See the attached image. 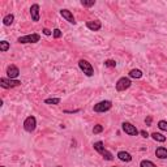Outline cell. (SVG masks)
<instances>
[{
    "instance_id": "1",
    "label": "cell",
    "mask_w": 167,
    "mask_h": 167,
    "mask_svg": "<svg viewBox=\"0 0 167 167\" xmlns=\"http://www.w3.org/2000/svg\"><path fill=\"white\" fill-rule=\"evenodd\" d=\"M93 146H94V150H97L98 153H99L106 161H112V159H114V155H112V153H111V151H109L107 149H105V146H103V142L102 141L94 142Z\"/></svg>"
},
{
    "instance_id": "2",
    "label": "cell",
    "mask_w": 167,
    "mask_h": 167,
    "mask_svg": "<svg viewBox=\"0 0 167 167\" xmlns=\"http://www.w3.org/2000/svg\"><path fill=\"white\" fill-rule=\"evenodd\" d=\"M78 68H80V69L85 73V76H87V77H91L94 75V68H93V65L87 60H85V59L78 60Z\"/></svg>"
},
{
    "instance_id": "3",
    "label": "cell",
    "mask_w": 167,
    "mask_h": 167,
    "mask_svg": "<svg viewBox=\"0 0 167 167\" xmlns=\"http://www.w3.org/2000/svg\"><path fill=\"white\" fill-rule=\"evenodd\" d=\"M41 41V35L37 33H33V34H28V35H22L17 38V42L18 43H22V45H25V43H37Z\"/></svg>"
},
{
    "instance_id": "4",
    "label": "cell",
    "mask_w": 167,
    "mask_h": 167,
    "mask_svg": "<svg viewBox=\"0 0 167 167\" xmlns=\"http://www.w3.org/2000/svg\"><path fill=\"white\" fill-rule=\"evenodd\" d=\"M20 85H21L20 80H12V78H6V77L0 78V86L3 89H12V87H16Z\"/></svg>"
},
{
    "instance_id": "5",
    "label": "cell",
    "mask_w": 167,
    "mask_h": 167,
    "mask_svg": "<svg viewBox=\"0 0 167 167\" xmlns=\"http://www.w3.org/2000/svg\"><path fill=\"white\" fill-rule=\"evenodd\" d=\"M131 85H132V81L128 77H120L119 80L116 81L115 87H116L117 91H125L127 89H129Z\"/></svg>"
},
{
    "instance_id": "6",
    "label": "cell",
    "mask_w": 167,
    "mask_h": 167,
    "mask_svg": "<svg viewBox=\"0 0 167 167\" xmlns=\"http://www.w3.org/2000/svg\"><path fill=\"white\" fill-rule=\"evenodd\" d=\"M111 107H112V102L111 101H101V102H98L97 105H94L93 110H94L95 112H99V114H102V112L110 111Z\"/></svg>"
},
{
    "instance_id": "7",
    "label": "cell",
    "mask_w": 167,
    "mask_h": 167,
    "mask_svg": "<svg viewBox=\"0 0 167 167\" xmlns=\"http://www.w3.org/2000/svg\"><path fill=\"white\" fill-rule=\"evenodd\" d=\"M35 128H37V119L34 116H28L25 121H24V129L29 132V133H32V132L35 131Z\"/></svg>"
},
{
    "instance_id": "8",
    "label": "cell",
    "mask_w": 167,
    "mask_h": 167,
    "mask_svg": "<svg viewBox=\"0 0 167 167\" xmlns=\"http://www.w3.org/2000/svg\"><path fill=\"white\" fill-rule=\"evenodd\" d=\"M121 129L125 132L128 136H137L140 133L139 132V129L136 128V125H133V124H131V123H128V121H124L121 124Z\"/></svg>"
},
{
    "instance_id": "9",
    "label": "cell",
    "mask_w": 167,
    "mask_h": 167,
    "mask_svg": "<svg viewBox=\"0 0 167 167\" xmlns=\"http://www.w3.org/2000/svg\"><path fill=\"white\" fill-rule=\"evenodd\" d=\"M39 9H41V7H39V4H33V6L30 7V16H32V20L34 22H38L39 18H41V14H39Z\"/></svg>"
},
{
    "instance_id": "10",
    "label": "cell",
    "mask_w": 167,
    "mask_h": 167,
    "mask_svg": "<svg viewBox=\"0 0 167 167\" xmlns=\"http://www.w3.org/2000/svg\"><path fill=\"white\" fill-rule=\"evenodd\" d=\"M7 76L8 78H12V80H16V78L20 76V69L16 67V65H13L11 64L8 68H7Z\"/></svg>"
},
{
    "instance_id": "11",
    "label": "cell",
    "mask_w": 167,
    "mask_h": 167,
    "mask_svg": "<svg viewBox=\"0 0 167 167\" xmlns=\"http://www.w3.org/2000/svg\"><path fill=\"white\" fill-rule=\"evenodd\" d=\"M60 14H61V17L65 18L69 24H73V25L76 24V20H75V17H73V13H72L71 11H68V9H61Z\"/></svg>"
},
{
    "instance_id": "12",
    "label": "cell",
    "mask_w": 167,
    "mask_h": 167,
    "mask_svg": "<svg viewBox=\"0 0 167 167\" xmlns=\"http://www.w3.org/2000/svg\"><path fill=\"white\" fill-rule=\"evenodd\" d=\"M86 28L91 32H98V30H101L102 24H101V21H98V20H94V21H87Z\"/></svg>"
},
{
    "instance_id": "13",
    "label": "cell",
    "mask_w": 167,
    "mask_h": 167,
    "mask_svg": "<svg viewBox=\"0 0 167 167\" xmlns=\"http://www.w3.org/2000/svg\"><path fill=\"white\" fill-rule=\"evenodd\" d=\"M155 157L159 159H167V148H163V146H159L155 150Z\"/></svg>"
},
{
    "instance_id": "14",
    "label": "cell",
    "mask_w": 167,
    "mask_h": 167,
    "mask_svg": "<svg viewBox=\"0 0 167 167\" xmlns=\"http://www.w3.org/2000/svg\"><path fill=\"white\" fill-rule=\"evenodd\" d=\"M117 158H119L121 162H131L132 161V155L128 153V151L121 150V151L117 153Z\"/></svg>"
},
{
    "instance_id": "15",
    "label": "cell",
    "mask_w": 167,
    "mask_h": 167,
    "mask_svg": "<svg viewBox=\"0 0 167 167\" xmlns=\"http://www.w3.org/2000/svg\"><path fill=\"white\" fill-rule=\"evenodd\" d=\"M13 21H14V14L9 13V14H7V16L3 18V25L4 26H11L13 24Z\"/></svg>"
},
{
    "instance_id": "16",
    "label": "cell",
    "mask_w": 167,
    "mask_h": 167,
    "mask_svg": "<svg viewBox=\"0 0 167 167\" xmlns=\"http://www.w3.org/2000/svg\"><path fill=\"white\" fill-rule=\"evenodd\" d=\"M151 137H153L154 141H158V142H165L166 141V136H163L162 133H157V132L151 133Z\"/></svg>"
},
{
    "instance_id": "17",
    "label": "cell",
    "mask_w": 167,
    "mask_h": 167,
    "mask_svg": "<svg viewBox=\"0 0 167 167\" xmlns=\"http://www.w3.org/2000/svg\"><path fill=\"white\" fill-rule=\"evenodd\" d=\"M9 48H11L9 42H7V41H2V42H0V51H2V52H7Z\"/></svg>"
},
{
    "instance_id": "18",
    "label": "cell",
    "mask_w": 167,
    "mask_h": 167,
    "mask_svg": "<svg viewBox=\"0 0 167 167\" xmlns=\"http://www.w3.org/2000/svg\"><path fill=\"white\" fill-rule=\"evenodd\" d=\"M129 77H132V78H141L142 77V72L140 69H132L129 72Z\"/></svg>"
},
{
    "instance_id": "19",
    "label": "cell",
    "mask_w": 167,
    "mask_h": 167,
    "mask_svg": "<svg viewBox=\"0 0 167 167\" xmlns=\"http://www.w3.org/2000/svg\"><path fill=\"white\" fill-rule=\"evenodd\" d=\"M60 101V98H47V99H45V103L46 105H59Z\"/></svg>"
},
{
    "instance_id": "20",
    "label": "cell",
    "mask_w": 167,
    "mask_h": 167,
    "mask_svg": "<svg viewBox=\"0 0 167 167\" xmlns=\"http://www.w3.org/2000/svg\"><path fill=\"white\" fill-rule=\"evenodd\" d=\"M140 167H157L151 161H148V159H142L140 162Z\"/></svg>"
},
{
    "instance_id": "21",
    "label": "cell",
    "mask_w": 167,
    "mask_h": 167,
    "mask_svg": "<svg viewBox=\"0 0 167 167\" xmlns=\"http://www.w3.org/2000/svg\"><path fill=\"white\" fill-rule=\"evenodd\" d=\"M158 128H159L161 131L167 132V121H166V120H159V121H158Z\"/></svg>"
},
{
    "instance_id": "22",
    "label": "cell",
    "mask_w": 167,
    "mask_h": 167,
    "mask_svg": "<svg viewBox=\"0 0 167 167\" xmlns=\"http://www.w3.org/2000/svg\"><path fill=\"white\" fill-rule=\"evenodd\" d=\"M102 132H103V125H101V124H95L94 128H93V133H94V135H98V133H102Z\"/></svg>"
},
{
    "instance_id": "23",
    "label": "cell",
    "mask_w": 167,
    "mask_h": 167,
    "mask_svg": "<svg viewBox=\"0 0 167 167\" xmlns=\"http://www.w3.org/2000/svg\"><path fill=\"white\" fill-rule=\"evenodd\" d=\"M81 4L84 7H93L95 4V0H90V2H87V0H81Z\"/></svg>"
},
{
    "instance_id": "24",
    "label": "cell",
    "mask_w": 167,
    "mask_h": 167,
    "mask_svg": "<svg viewBox=\"0 0 167 167\" xmlns=\"http://www.w3.org/2000/svg\"><path fill=\"white\" fill-rule=\"evenodd\" d=\"M105 65L109 67V68H115V67H116V61H115V60H111V59H109V60L105 61Z\"/></svg>"
},
{
    "instance_id": "25",
    "label": "cell",
    "mask_w": 167,
    "mask_h": 167,
    "mask_svg": "<svg viewBox=\"0 0 167 167\" xmlns=\"http://www.w3.org/2000/svg\"><path fill=\"white\" fill-rule=\"evenodd\" d=\"M52 34H54V38H60L61 37V30L60 29H54Z\"/></svg>"
},
{
    "instance_id": "26",
    "label": "cell",
    "mask_w": 167,
    "mask_h": 167,
    "mask_svg": "<svg viewBox=\"0 0 167 167\" xmlns=\"http://www.w3.org/2000/svg\"><path fill=\"white\" fill-rule=\"evenodd\" d=\"M140 135L144 137V139H148V137H149V133L146 131H140Z\"/></svg>"
},
{
    "instance_id": "27",
    "label": "cell",
    "mask_w": 167,
    "mask_h": 167,
    "mask_svg": "<svg viewBox=\"0 0 167 167\" xmlns=\"http://www.w3.org/2000/svg\"><path fill=\"white\" fill-rule=\"evenodd\" d=\"M145 124H146V125H151V116L146 117V119H145Z\"/></svg>"
},
{
    "instance_id": "28",
    "label": "cell",
    "mask_w": 167,
    "mask_h": 167,
    "mask_svg": "<svg viewBox=\"0 0 167 167\" xmlns=\"http://www.w3.org/2000/svg\"><path fill=\"white\" fill-rule=\"evenodd\" d=\"M42 32H43V34H45V35H51V34H52L51 30H48V29H43Z\"/></svg>"
},
{
    "instance_id": "29",
    "label": "cell",
    "mask_w": 167,
    "mask_h": 167,
    "mask_svg": "<svg viewBox=\"0 0 167 167\" xmlns=\"http://www.w3.org/2000/svg\"><path fill=\"white\" fill-rule=\"evenodd\" d=\"M78 111H80V110H73V111H69V110H65L64 112H65V114H75V112H78Z\"/></svg>"
},
{
    "instance_id": "30",
    "label": "cell",
    "mask_w": 167,
    "mask_h": 167,
    "mask_svg": "<svg viewBox=\"0 0 167 167\" xmlns=\"http://www.w3.org/2000/svg\"><path fill=\"white\" fill-rule=\"evenodd\" d=\"M56 167H60V166H56Z\"/></svg>"
},
{
    "instance_id": "31",
    "label": "cell",
    "mask_w": 167,
    "mask_h": 167,
    "mask_svg": "<svg viewBox=\"0 0 167 167\" xmlns=\"http://www.w3.org/2000/svg\"><path fill=\"white\" fill-rule=\"evenodd\" d=\"M2 167H6V166H2Z\"/></svg>"
},
{
    "instance_id": "32",
    "label": "cell",
    "mask_w": 167,
    "mask_h": 167,
    "mask_svg": "<svg viewBox=\"0 0 167 167\" xmlns=\"http://www.w3.org/2000/svg\"><path fill=\"white\" fill-rule=\"evenodd\" d=\"M115 167H116V166H115Z\"/></svg>"
}]
</instances>
